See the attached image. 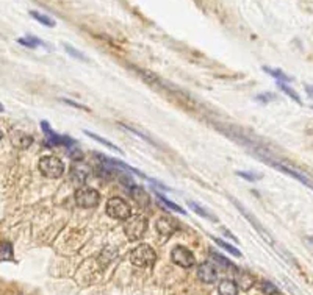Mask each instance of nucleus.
<instances>
[{
  "mask_svg": "<svg viewBox=\"0 0 313 295\" xmlns=\"http://www.w3.org/2000/svg\"><path fill=\"white\" fill-rule=\"evenodd\" d=\"M17 42H19L20 45L28 47V49H36V47H41V45L49 47L47 42H44L42 39H39V38H36V36H33V34H27V36H24V38H19Z\"/></svg>",
  "mask_w": 313,
  "mask_h": 295,
  "instance_id": "4468645a",
  "label": "nucleus"
},
{
  "mask_svg": "<svg viewBox=\"0 0 313 295\" xmlns=\"http://www.w3.org/2000/svg\"><path fill=\"white\" fill-rule=\"evenodd\" d=\"M130 195L133 197V200L140 206H147L149 205V195L144 191V187H141V186H133L132 189H130Z\"/></svg>",
  "mask_w": 313,
  "mask_h": 295,
  "instance_id": "f8f14e48",
  "label": "nucleus"
},
{
  "mask_svg": "<svg viewBox=\"0 0 313 295\" xmlns=\"http://www.w3.org/2000/svg\"><path fill=\"white\" fill-rule=\"evenodd\" d=\"M273 166L277 169V170H281V172H284V173H287V175H290V176H293V178H296V180H299L303 184H306V186H312V181H310V178H307L306 175H303V173H299L298 170H293V169H290V167H287V166H282V164H277V162H273Z\"/></svg>",
  "mask_w": 313,
  "mask_h": 295,
  "instance_id": "9b49d317",
  "label": "nucleus"
},
{
  "mask_svg": "<svg viewBox=\"0 0 313 295\" xmlns=\"http://www.w3.org/2000/svg\"><path fill=\"white\" fill-rule=\"evenodd\" d=\"M279 88L282 89V92H285L287 94V96H290V97H292L295 102H298L299 105H303V100H301V97H299V94L295 91V89H292V88H290L287 83H284V81H279Z\"/></svg>",
  "mask_w": 313,
  "mask_h": 295,
  "instance_id": "a878e982",
  "label": "nucleus"
},
{
  "mask_svg": "<svg viewBox=\"0 0 313 295\" xmlns=\"http://www.w3.org/2000/svg\"><path fill=\"white\" fill-rule=\"evenodd\" d=\"M188 206H190V209H193L196 214L198 216H201V217H204V219H207V220H212V222H218V219H216V216H213L212 212H208L205 208H202L199 203H196V202H188Z\"/></svg>",
  "mask_w": 313,
  "mask_h": 295,
  "instance_id": "a211bd4d",
  "label": "nucleus"
},
{
  "mask_svg": "<svg viewBox=\"0 0 313 295\" xmlns=\"http://www.w3.org/2000/svg\"><path fill=\"white\" fill-rule=\"evenodd\" d=\"M3 111V105L2 103H0V113H2Z\"/></svg>",
  "mask_w": 313,
  "mask_h": 295,
  "instance_id": "2f4dec72",
  "label": "nucleus"
},
{
  "mask_svg": "<svg viewBox=\"0 0 313 295\" xmlns=\"http://www.w3.org/2000/svg\"><path fill=\"white\" fill-rule=\"evenodd\" d=\"M85 135L86 136H89L91 139H94V141H97V143H100L102 146H105V147H108V148H111L113 151H118V153H124L118 146H114L113 143H110L108 139H103L102 136H99V135H96V133H92V132H88V130H85Z\"/></svg>",
  "mask_w": 313,
  "mask_h": 295,
  "instance_id": "412c9836",
  "label": "nucleus"
},
{
  "mask_svg": "<svg viewBox=\"0 0 313 295\" xmlns=\"http://www.w3.org/2000/svg\"><path fill=\"white\" fill-rule=\"evenodd\" d=\"M11 143H13V146L17 148H27L31 146L33 138L28 135H24V133H16L13 138H11Z\"/></svg>",
  "mask_w": 313,
  "mask_h": 295,
  "instance_id": "dca6fc26",
  "label": "nucleus"
},
{
  "mask_svg": "<svg viewBox=\"0 0 313 295\" xmlns=\"http://www.w3.org/2000/svg\"><path fill=\"white\" fill-rule=\"evenodd\" d=\"M41 128H42L45 138H47V143L50 146H64V147H72V146H75V141L72 138L55 133L47 121H42L41 122Z\"/></svg>",
  "mask_w": 313,
  "mask_h": 295,
  "instance_id": "423d86ee",
  "label": "nucleus"
},
{
  "mask_svg": "<svg viewBox=\"0 0 313 295\" xmlns=\"http://www.w3.org/2000/svg\"><path fill=\"white\" fill-rule=\"evenodd\" d=\"M155 195H157V198L160 200V202L161 203H163L168 209H172V211H176V212H182V214H187V212H185L179 205H176V203H174V202H171V200H168L163 194H160L157 189H155Z\"/></svg>",
  "mask_w": 313,
  "mask_h": 295,
  "instance_id": "5701e85b",
  "label": "nucleus"
},
{
  "mask_svg": "<svg viewBox=\"0 0 313 295\" xmlns=\"http://www.w3.org/2000/svg\"><path fill=\"white\" fill-rule=\"evenodd\" d=\"M0 261H14V253H13V245L11 242L2 241L0 242Z\"/></svg>",
  "mask_w": 313,
  "mask_h": 295,
  "instance_id": "f3484780",
  "label": "nucleus"
},
{
  "mask_svg": "<svg viewBox=\"0 0 313 295\" xmlns=\"http://www.w3.org/2000/svg\"><path fill=\"white\" fill-rule=\"evenodd\" d=\"M210 256L215 259V261L218 263L219 267H223V269H229V270H237L234 264H230L229 263V259H226L223 255H219V253H215V252H210Z\"/></svg>",
  "mask_w": 313,
  "mask_h": 295,
  "instance_id": "b1692460",
  "label": "nucleus"
},
{
  "mask_svg": "<svg viewBox=\"0 0 313 295\" xmlns=\"http://www.w3.org/2000/svg\"><path fill=\"white\" fill-rule=\"evenodd\" d=\"M107 214L113 219L118 220H125L127 217L132 216V209L129 203L125 202L124 198L119 197H113L107 202Z\"/></svg>",
  "mask_w": 313,
  "mask_h": 295,
  "instance_id": "20e7f679",
  "label": "nucleus"
},
{
  "mask_svg": "<svg viewBox=\"0 0 313 295\" xmlns=\"http://www.w3.org/2000/svg\"><path fill=\"white\" fill-rule=\"evenodd\" d=\"M39 170L42 175L49 176V178H58V176H61L64 172V164L56 156H52V155L42 156L39 159Z\"/></svg>",
  "mask_w": 313,
  "mask_h": 295,
  "instance_id": "7ed1b4c3",
  "label": "nucleus"
},
{
  "mask_svg": "<svg viewBox=\"0 0 313 295\" xmlns=\"http://www.w3.org/2000/svg\"><path fill=\"white\" fill-rule=\"evenodd\" d=\"M263 70L266 74H270L271 77H274L276 80H279V81H284V83H288V81H293V78L287 75L284 70L281 69H274V67H268V66H263Z\"/></svg>",
  "mask_w": 313,
  "mask_h": 295,
  "instance_id": "6ab92c4d",
  "label": "nucleus"
},
{
  "mask_svg": "<svg viewBox=\"0 0 313 295\" xmlns=\"http://www.w3.org/2000/svg\"><path fill=\"white\" fill-rule=\"evenodd\" d=\"M61 102H64V103H67V105H71V106H75V108H80V110L89 111L88 106H85V105H82V103H75V102H72V100H67V99H61Z\"/></svg>",
  "mask_w": 313,
  "mask_h": 295,
  "instance_id": "7c9ffc66",
  "label": "nucleus"
},
{
  "mask_svg": "<svg viewBox=\"0 0 313 295\" xmlns=\"http://www.w3.org/2000/svg\"><path fill=\"white\" fill-rule=\"evenodd\" d=\"M237 175L241 176V178H245V180H249V181H257V180L263 178V175L251 172V170H237Z\"/></svg>",
  "mask_w": 313,
  "mask_h": 295,
  "instance_id": "bb28decb",
  "label": "nucleus"
},
{
  "mask_svg": "<svg viewBox=\"0 0 313 295\" xmlns=\"http://www.w3.org/2000/svg\"><path fill=\"white\" fill-rule=\"evenodd\" d=\"M254 283H256V278H254V275H251L249 272H240V274H237V283H235V285L240 286L241 289L248 291L251 286H254Z\"/></svg>",
  "mask_w": 313,
  "mask_h": 295,
  "instance_id": "2eb2a0df",
  "label": "nucleus"
},
{
  "mask_svg": "<svg viewBox=\"0 0 313 295\" xmlns=\"http://www.w3.org/2000/svg\"><path fill=\"white\" fill-rule=\"evenodd\" d=\"M147 230V219L144 216H130L124 222V233L129 238V241H138L141 239Z\"/></svg>",
  "mask_w": 313,
  "mask_h": 295,
  "instance_id": "f257e3e1",
  "label": "nucleus"
},
{
  "mask_svg": "<svg viewBox=\"0 0 313 295\" xmlns=\"http://www.w3.org/2000/svg\"><path fill=\"white\" fill-rule=\"evenodd\" d=\"M2 138H3V133H2V132H0V141H2Z\"/></svg>",
  "mask_w": 313,
  "mask_h": 295,
  "instance_id": "473e14b6",
  "label": "nucleus"
},
{
  "mask_svg": "<svg viewBox=\"0 0 313 295\" xmlns=\"http://www.w3.org/2000/svg\"><path fill=\"white\" fill-rule=\"evenodd\" d=\"M219 295H238V286L232 280H223L218 286Z\"/></svg>",
  "mask_w": 313,
  "mask_h": 295,
  "instance_id": "ddd939ff",
  "label": "nucleus"
},
{
  "mask_svg": "<svg viewBox=\"0 0 313 295\" xmlns=\"http://www.w3.org/2000/svg\"><path fill=\"white\" fill-rule=\"evenodd\" d=\"M212 238V241L215 242V244H218L219 247H223V249L226 250V252H229V253H232L234 256H237V258H241V252L238 250V249H235L234 245H230V244H227L226 241H223V239H219V238H216V236H210Z\"/></svg>",
  "mask_w": 313,
  "mask_h": 295,
  "instance_id": "4be33fe9",
  "label": "nucleus"
},
{
  "mask_svg": "<svg viewBox=\"0 0 313 295\" xmlns=\"http://www.w3.org/2000/svg\"><path fill=\"white\" fill-rule=\"evenodd\" d=\"M69 150H67V155H69V158H72L74 161H80L83 158V153L80 151V150H77L75 147H67Z\"/></svg>",
  "mask_w": 313,
  "mask_h": 295,
  "instance_id": "c756f323",
  "label": "nucleus"
},
{
  "mask_svg": "<svg viewBox=\"0 0 313 295\" xmlns=\"http://www.w3.org/2000/svg\"><path fill=\"white\" fill-rule=\"evenodd\" d=\"M259 102H263V103H268V102H273V100H276L277 97H276V94H273V92H263V94H259V96L256 97Z\"/></svg>",
  "mask_w": 313,
  "mask_h": 295,
  "instance_id": "c85d7f7f",
  "label": "nucleus"
},
{
  "mask_svg": "<svg viewBox=\"0 0 313 295\" xmlns=\"http://www.w3.org/2000/svg\"><path fill=\"white\" fill-rule=\"evenodd\" d=\"M262 291H263V294H266V295H277L281 291L277 289L271 281H263L262 283Z\"/></svg>",
  "mask_w": 313,
  "mask_h": 295,
  "instance_id": "cd10ccee",
  "label": "nucleus"
},
{
  "mask_svg": "<svg viewBox=\"0 0 313 295\" xmlns=\"http://www.w3.org/2000/svg\"><path fill=\"white\" fill-rule=\"evenodd\" d=\"M171 259L174 264H177L183 269H190L196 263V258H194L193 252L185 249V247H176V249L171 252Z\"/></svg>",
  "mask_w": 313,
  "mask_h": 295,
  "instance_id": "0eeeda50",
  "label": "nucleus"
},
{
  "mask_svg": "<svg viewBox=\"0 0 313 295\" xmlns=\"http://www.w3.org/2000/svg\"><path fill=\"white\" fill-rule=\"evenodd\" d=\"M157 261V253L150 245H138L130 253V263L136 267H150Z\"/></svg>",
  "mask_w": 313,
  "mask_h": 295,
  "instance_id": "f03ea898",
  "label": "nucleus"
},
{
  "mask_svg": "<svg viewBox=\"0 0 313 295\" xmlns=\"http://www.w3.org/2000/svg\"><path fill=\"white\" fill-rule=\"evenodd\" d=\"M198 277L202 283H208V285H212V283L218 281L219 275H218V270H216L215 264L210 263V261H205L198 267Z\"/></svg>",
  "mask_w": 313,
  "mask_h": 295,
  "instance_id": "1a4fd4ad",
  "label": "nucleus"
},
{
  "mask_svg": "<svg viewBox=\"0 0 313 295\" xmlns=\"http://www.w3.org/2000/svg\"><path fill=\"white\" fill-rule=\"evenodd\" d=\"M100 202V194L89 187H78L75 191V203L82 208H94Z\"/></svg>",
  "mask_w": 313,
  "mask_h": 295,
  "instance_id": "39448f33",
  "label": "nucleus"
},
{
  "mask_svg": "<svg viewBox=\"0 0 313 295\" xmlns=\"http://www.w3.org/2000/svg\"><path fill=\"white\" fill-rule=\"evenodd\" d=\"M30 16L34 19V20H38L39 23H42V25H45V27H55V20L50 17V16H47V14H42V13H39V11H34V9H31L30 11Z\"/></svg>",
  "mask_w": 313,
  "mask_h": 295,
  "instance_id": "aec40b11",
  "label": "nucleus"
},
{
  "mask_svg": "<svg viewBox=\"0 0 313 295\" xmlns=\"http://www.w3.org/2000/svg\"><path fill=\"white\" fill-rule=\"evenodd\" d=\"M63 47H64V50L71 55V56H74V58H77V60H83V61H88V56L85 55V53H82L80 50H77L74 45H71V44H67V42H63Z\"/></svg>",
  "mask_w": 313,
  "mask_h": 295,
  "instance_id": "393cba45",
  "label": "nucleus"
},
{
  "mask_svg": "<svg viewBox=\"0 0 313 295\" xmlns=\"http://www.w3.org/2000/svg\"><path fill=\"white\" fill-rule=\"evenodd\" d=\"M91 173V169L88 164L85 162H75L72 169H71V176H72V181L80 187V186H83L86 178H88V175Z\"/></svg>",
  "mask_w": 313,
  "mask_h": 295,
  "instance_id": "9d476101",
  "label": "nucleus"
},
{
  "mask_svg": "<svg viewBox=\"0 0 313 295\" xmlns=\"http://www.w3.org/2000/svg\"><path fill=\"white\" fill-rule=\"evenodd\" d=\"M155 227L158 230L160 234H163V236H172L174 233H176L180 225H179V220H176L174 217L171 216H163V217H160L155 223Z\"/></svg>",
  "mask_w": 313,
  "mask_h": 295,
  "instance_id": "6e6552de",
  "label": "nucleus"
}]
</instances>
